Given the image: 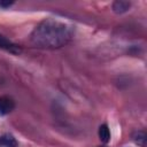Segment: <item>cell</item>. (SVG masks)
Segmentation results:
<instances>
[{"instance_id":"5","label":"cell","mask_w":147,"mask_h":147,"mask_svg":"<svg viewBox=\"0 0 147 147\" xmlns=\"http://www.w3.org/2000/svg\"><path fill=\"white\" fill-rule=\"evenodd\" d=\"M129 8H130V2H127V1L118 0L113 3V10L117 14H123V13L127 11Z\"/></svg>"},{"instance_id":"2","label":"cell","mask_w":147,"mask_h":147,"mask_svg":"<svg viewBox=\"0 0 147 147\" xmlns=\"http://www.w3.org/2000/svg\"><path fill=\"white\" fill-rule=\"evenodd\" d=\"M0 48L5 49V51H7L11 54H16V55L22 53V48L18 45L11 42L10 40H8L6 37H3L1 34H0Z\"/></svg>"},{"instance_id":"4","label":"cell","mask_w":147,"mask_h":147,"mask_svg":"<svg viewBox=\"0 0 147 147\" xmlns=\"http://www.w3.org/2000/svg\"><path fill=\"white\" fill-rule=\"evenodd\" d=\"M18 144L11 134L0 136V147H17Z\"/></svg>"},{"instance_id":"3","label":"cell","mask_w":147,"mask_h":147,"mask_svg":"<svg viewBox=\"0 0 147 147\" xmlns=\"http://www.w3.org/2000/svg\"><path fill=\"white\" fill-rule=\"evenodd\" d=\"M14 101L8 96H0V115H7L14 109Z\"/></svg>"},{"instance_id":"6","label":"cell","mask_w":147,"mask_h":147,"mask_svg":"<svg viewBox=\"0 0 147 147\" xmlns=\"http://www.w3.org/2000/svg\"><path fill=\"white\" fill-rule=\"evenodd\" d=\"M99 138L100 140L103 142V144H107L109 140H110V131L108 129V125L107 124H102L100 125L99 127Z\"/></svg>"},{"instance_id":"8","label":"cell","mask_w":147,"mask_h":147,"mask_svg":"<svg viewBox=\"0 0 147 147\" xmlns=\"http://www.w3.org/2000/svg\"><path fill=\"white\" fill-rule=\"evenodd\" d=\"M11 5H13V1L0 0V7H3V8H6V7H9V6H11Z\"/></svg>"},{"instance_id":"7","label":"cell","mask_w":147,"mask_h":147,"mask_svg":"<svg viewBox=\"0 0 147 147\" xmlns=\"http://www.w3.org/2000/svg\"><path fill=\"white\" fill-rule=\"evenodd\" d=\"M146 139H147V137H146V133H145L144 131H137V132L133 134V140H134V142L138 144V145L141 146V147H145V146H146Z\"/></svg>"},{"instance_id":"1","label":"cell","mask_w":147,"mask_h":147,"mask_svg":"<svg viewBox=\"0 0 147 147\" xmlns=\"http://www.w3.org/2000/svg\"><path fill=\"white\" fill-rule=\"evenodd\" d=\"M74 34V29L68 23L47 18L39 23L31 33V41L44 48H57L65 45Z\"/></svg>"}]
</instances>
